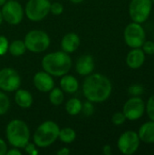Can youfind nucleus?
Returning a JSON list of instances; mask_svg holds the SVG:
<instances>
[{"mask_svg":"<svg viewBox=\"0 0 154 155\" xmlns=\"http://www.w3.org/2000/svg\"><path fill=\"white\" fill-rule=\"evenodd\" d=\"M113 85L111 81L102 74H88L83 84L84 97L92 103L106 101L112 94Z\"/></svg>","mask_w":154,"mask_h":155,"instance_id":"1","label":"nucleus"},{"mask_svg":"<svg viewBox=\"0 0 154 155\" xmlns=\"http://www.w3.org/2000/svg\"><path fill=\"white\" fill-rule=\"evenodd\" d=\"M43 69L53 76H63L72 67V59L65 52H54L44 55L42 60Z\"/></svg>","mask_w":154,"mask_h":155,"instance_id":"2","label":"nucleus"},{"mask_svg":"<svg viewBox=\"0 0 154 155\" xmlns=\"http://www.w3.org/2000/svg\"><path fill=\"white\" fill-rule=\"evenodd\" d=\"M8 143L15 148H24L30 139V131L27 124L21 120L11 121L5 130Z\"/></svg>","mask_w":154,"mask_h":155,"instance_id":"3","label":"nucleus"},{"mask_svg":"<svg viewBox=\"0 0 154 155\" xmlns=\"http://www.w3.org/2000/svg\"><path fill=\"white\" fill-rule=\"evenodd\" d=\"M60 128L57 124L52 121H46L40 124L34 134V144L44 148L53 144L59 136Z\"/></svg>","mask_w":154,"mask_h":155,"instance_id":"4","label":"nucleus"},{"mask_svg":"<svg viewBox=\"0 0 154 155\" xmlns=\"http://www.w3.org/2000/svg\"><path fill=\"white\" fill-rule=\"evenodd\" d=\"M24 43L26 49L30 52L41 53L45 51L50 45V38L42 30H32L26 34Z\"/></svg>","mask_w":154,"mask_h":155,"instance_id":"5","label":"nucleus"},{"mask_svg":"<svg viewBox=\"0 0 154 155\" xmlns=\"http://www.w3.org/2000/svg\"><path fill=\"white\" fill-rule=\"evenodd\" d=\"M152 4V0H132L129 5V15L133 22L144 23L150 17Z\"/></svg>","mask_w":154,"mask_h":155,"instance_id":"6","label":"nucleus"},{"mask_svg":"<svg viewBox=\"0 0 154 155\" xmlns=\"http://www.w3.org/2000/svg\"><path fill=\"white\" fill-rule=\"evenodd\" d=\"M123 37L126 45L131 48L142 47L145 41L146 34L143 25L139 23H130L124 29Z\"/></svg>","mask_w":154,"mask_h":155,"instance_id":"7","label":"nucleus"},{"mask_svg":"<svg viewBox=\"0 0 154 155\" xmlns=\"http://www.w3.org/2000/svg\"><path fill=\"white\" fill-rule=\"evenodd\" d=\"M49 0H29L25 5V15L31 21L43 20L50 12Z\"/></svg>","mask_w":154,"mask_h":155,"instance_id":"8","label":"nucleus"},{"mask_svg":"<svg viewBox=\"0 0 154 155\" xmlns=\"http://www.w3.org/2000/svg\"><path fill=\"white\" fill-rule=\"evenodd\" d=\"M140 143L141 140L138 133L134 131H126L119 137L117 146L123 154L132 155L138 151Z\"/></svg>","mask_w":154,"mask_h":155,"instance_id":"9","label":"nucleus"},{"mask_svg":"<svg viewBox=\"0 0 154 155\" xmlns=\"http://www.w3.org/2000/svg\"><path fill=\"white\" fill-rule=\"evenodd\" d=\"M3 19L10 25H18L24 17V10L22 5L15 0L6 1L2 5Z\"/></svg>","mask_w":154,"mask_h":155,"instance_id":"10","label":"nucleus"},{"mask_svg":"<svg viewBox=\"0 0 154 155\" xmlns=\"http://www.w3.org/2000/svg\"><path fill=\"white\" fill-rule=\"evenodd\" d=\"M145 112V103L139 96H133L123 105V113L129 121L139 120Z\"/></svg>","mask_w":154,"mask_h":155,"instance_id":"11","label":"nucleus"},{"mask_svg":"<svg viewBox=\"0 0 154 155\" xmlns=\"http://www.w3.org/2000/svg\"><path fill=\"white\" fill-rule=\"evenodd\" d=\"M21 78L18 73L12 68L0 70V89L5 92H14L20 87Z\"/></svg>","mask_w":154,"mask_h":155,"instance_id":"12","label":"nucleus"},{"mask_svg":"<svg viewBox=\"0 0 154 155\" xmlns=\"http://www.w3.org/2000/svg\"><path fill=\"white\" fill-rule=\"evenodd\" d=\"M34 84L37 88V90L44 93L50 92L54 86V79L52 78V75L46 73L45 71L38 72L34 74Z\"/></svg>","mask_w":154,"mask_h":155,"instance_id":"13","label":"nucleus"},{"mask_svg":"<svg viewBox=\"0 0 154 155\" xmlns=\"http://www.w3.org/2000/svg\"><path fill=\"white\" fill-rule=\"evenodd\" d=\"M145 62V54L141 47L133 48L127 56H126V64L132 69H139L141 68Z\"/></svg>","mask_w":154,"mask_h":155,"instance_id":"14","label":"nucleus"},{"mask_svg":"<svg viewBox=\"0 0 154 155\" xmlns=\"http://www.w3.org/2000/svg\"><path fill=\"white\" fill-rule=\"evenodd\" d=\"M76 72L80 75H88L94 69V60L92 55L84 54L78 58L75 64Z\"/></svg>","mask_w":154,"mask_h":155,"instance_id":"15","label":"nucleus"},{"mask_svg":"<svg viewBox=\"0 0 154 155\" xmlns=\"http://www.w3.org/2000/svg\"><path fill=\"white\" fill-rule=\"evenodd\" d=\"M80 45V38L74 33L66 34L61 42V46L64 52L65 53H73L74 52Z\"/></svg>","mask_w":154,"mask_h":155,"instance_id":"16","label":"nucleus"},{"mask_svg":"<svg viewBox=\"0 0 154 155\" xmlns=\"http://www.w3.org/2000/svg\"><path fill=\"white\" fill-rule=\"evenodd\" d=\"M138 135L141 142L148 144L154 143V121L144 123L140 127Z\"/></svg>","mask_w":154,"mask_h":155,"instance_id":"17","label":"nucleus"},{"mask_svg":"<svg viewBox=\"0 0 154 155\" xmlns=\"http://www.w3.org/2000/svg\"><path fill=\"white\" fill-rule=\"evenodd\" d=\"M60 86L64 92L68 94H74L78 90L79 83L77 79L73 75L64 74L62 76V79L60 81Z\"/></svg>","mask_w":154,"mask_h":155,"instance_id":"18","label":"nucleus"},{"mask_svg":"<svg viewBox=\"0 0 154 155\" xmlns=\"http://www.w3.org/2000/svg\"><path fill=\"white\" fill-rule=\"evenodd\" d=\"M15 102L21 108H29L33 104V97L28 91L17 89L15 95Z\"/></svg>","mask_w":154,"mask_h":155,"instance_id":"19","label":"nucleus"},{"mask_svg":"<svg viewBox=\"0 0 154 155\" xmlns=\"http://www.w3.org/2000/svg\"><path fill=\"white\" fill-rule=\"evenodd\" d=\"M82 102L78 98H71L68 100V102L65 104V109L66 112L70 115H77L78 114L81 113L82 110Z\"/></svg>","mask_w":154,"mask_h":155,"instance_id":"20","label":"nucleus"},{"mask_svg":"<svg viewBox=\"0 0 154 155\" xmlns=\"http://www.w3.org/2000/svg\"><path fill=\"white\" fill-rule=\"evenodd\" d=\"M8 50H9V53L13 56H20V55H23L25 53L26 47H25V45L24 41L15 40V41L12 42L9 45Z\"/></svg>","mask_w":154,"mask_h":155,"instance_id":"21","label":"nucleus"},{"mask_svg":"<svg viewBox=\"0 0 154 155\" xmlns=\"http://www.w3.org/2000/svg\"><path fill=\"white\" fill-rule=\"evenodd\" d=\"M58 137L64 143H72L75 140L76 134L74 129L70 127H65L60 130Z\"/></svg>","mask_w":154,"mask_h":155,"instance_id":"22","label":"nucleus"},{"mask_svg":"<svg viewBox=\"0 0 154 155\" xmlns=\"http://www.w3.org/2000/svg\"><path fill=\"white\" fill-rule=\"evenodd\" d=\"M64 99V93L62 89L59 88H53L50 91V94H49V101L52 104L58 106L60 104H63Z\"/></svg>","mask_w":154,"mask_h":155,"instance_id":"23","label":"nucleus"},{"mask_svg":"<svg viewBox=\"0 0 154 155\" xmlns=\"http://www.w3.org/2000/svg\"><path fill=\"white\" fill-rule=\"evenodd\" d=\"M10 107V102L6 94L0 91V115L6 114Z\"/></svg>","mask_w":154,"mask_h":155,"instance_id":"24","label":"nucleus"},{"mask_svg":"<svg viewBox=\"0 0 154 155\" xmlns=\"http://www.w3.org/2000/svg\"><path fill=\"white\" fill-rule=\"evenodd\" d=\"M145 111L152 121H154V94H152L145 104Z\"/></svg>","mask_w":154,"mask_h":155,"instance_id":"25","label":"nucleus"},{"mask_svg":"<svg viewBox=\"0 0 154 155\" xmlns=\"http://www.w3.org/2000/svg\"><path fill=\"white\" fill-rule=\"evenodd\" d=\"M126 117L124 115V114L123 112H116L115 114H113V117H112V122L113 124L115 125H122L123 124H124V122L126 121Z\"/></svg>","mask_w":154,"mask_h":155,"instance_id":"26","label":"nucleus"},{"mask_svg":"<svg viewBox=\"0 0 154 155\" xmlns=\"http://www.w3.org/2000/svg\"><path fill=\"white\" fill-rule=\"evenodd\" d=\"M128 93L132 96H140V95H142L144 93V89L140 84H133L132 86L129 87Z\"/></svg>","mask_w":154,"mask_h":155,"instance_id":"27","label":"nucleus"},{"mask_svg":"<svg viewBox=\"0 0 154 155\" xmlns=\"http://www.w3.org/2000/svg\"><path fill=\"white\" fill-rule=\"evenodd\" d=\"M81 112L85 115V116H91L93 112H94V106L92 102L88 101V102H85L83 105H82V110Z\"/></svg>","mask_w":154,"mask_h":155,"instance_id":"28","label":"nucleus"},{"mask_svg":"<svg viewBox=\"0 0 154 155\" xmlns=\"http://www.w3.org/2000/svg\"><path fill=\"white\" fill-rule=\"evenodd\" d=\"M145 54L153 55L154 54V41H144L142 47Z\"/></svg>","mask_w":154,"mask_h":155,"instance_id":"29","label":"nucleus"},{"mask_svg":"<svg viewBox=\"0 0 154 155\" xmlns=\"http://www.w3.org/2000/svg\"><path fill=\"white\" fill-rule=\"evenodd\" d=\"M9 43L5 36L0 35V55H4L8 51Z\"/></svg>","mask_w":154,"mask_h":155,"instance_id":"30","label":"nucleus"},{"mask_svg":"<svg viewBox=\"0 0 154 155\" xmlns=\"http://www.w3.org/2000/svg\"><path fill=\"white\" fill-rule=\"evenodd\" d=\"M64 11V6L61 3L59 2H55L51 4L50 5V12H52L54 15H61Z\"/></svg>","mask_w":154,"mask_h":155,"instance_id":"31","label":"nucleus"},{"mask_svg":"<svg viewBox=\"0 0 154 155\" xmlns=\"http://www.w3.org/2000/svg\"><path fill=\"white\" fill-rule=\"evenodd\" d=\"M24 148L25 149V152H26L28 154L35 155L38 153V151H37V149L35 148V144H32V143H28Z\"/></svg>","mask_w":154,"mask_h":155,"instance_id":"32","label":"nucleus"},{"mask_svg":"<svg viewBox=\"0 0 154 155\" xmlns=\"http://www.w3.org/2000/svg\"><path fill=\"white\" fill-rule=\"evenodd\" d=\"M7 153V145L5 142L0 139V155H5Z\"/></svg>","mask_w":154,"mask_h":155,"instance_id":"33","label":"nucleus"},{"mask_svg":"<svg viewBox=\"0 0 154 155\" xmlns=\"http://www.w3.org/2000/svg\"><path fill=\"white\" fill-rule=\"evenodd\" d=\"M6 154L8 155H21V152L18 150V148H12L11 150L7 151Z\"/></svg>","mask_w":154,"mask_h":155,"instance_id":"34","label":"nucleus"},{"mask_svg":"<svg viewBox=\"0 0 154 155\" xmlns=\"http://www.w3.org/2000/svg\"><path fill=\"white\" fill-rule=\"evenodd\" d=\"M103 154L105 155H111L112 153V147L110 146V145H104L103 146Z\"/></svg>","mask_w":154,"mask_h":155,"instance_id":"35","label":"nucleus"},{"mask_svg":"<svg viewBox=\"0 0 154 155\" xmlns=\"http://www.w3.org/2000/svg\"><path fill=\"white\" fill-rule=\"evenodd\" d=\"M70 153H71V151L68 148H62L61 150L57 152L58 155H69Z\"/></svg>","mask_w":154,"mask_h":155,"instance_id":"36","label":"nucleus"},{"mask_svg":"<svg viewBox=\"0 0 154 155\" xmlns=\"http://www.w3.org/2000/svg\"><path fill=\"white\" fill-rule=\"evenodd\" d=\"M72 3H74V4H80V3H82L84 0H70Z\"/></svg>","mask_w":154,"mask_h":155,"instance_id":"37","label":"nucleus"},{"mask_svg":"<svg viewBox=\"0 0 154 155\" xmlns=\"http://www.w3.org/2000/svg\"><path fill=\"white\" fill-rule=\"evenodd\" d=\"M3 15H2V13H1V11H0V25L2 24V22H3Z\"/></svg>","mask_w":154,"mask_h":155,"instance_id":"38","label":"nucleus"},{"mask_svg":"<svg viewBox=\"0 0 154 155\" xmlns=\"http://www.w3.org/2000/svg\"><path fill=\"white\" fill-rule=\"evenodd\" d=\"M5 2H6V0H0V6H2Z\"/></svg>","mask_w":154,"mask_h":155,"instance_id":"39","label":"nucleus"},{"mask_svg":"<svg viewBox=\"0 0 154 155\" xmlns=\"http://www.w3.org/2000/svg\"><path fill=\"white\" fill-rule=\"evenodd\" d=\"M152 3H154V0H152Z\"/></svg>","mask_w":154,"mask_h":155,"instance_id":"40","label":"nucleus"},{"mask_svg":"<svg viewBox=\"0 0 154 155\" xmlns=\"http://www.w3.org/2000/svg\"><path fill=\"white\" fill-rule=\"evenodd\" d=\"M153 15H154V11H153Z\"/></svg>","mask_w":154,"mask_h":155,"instance_id":"41","label":"nucleus"}]
</instances>
